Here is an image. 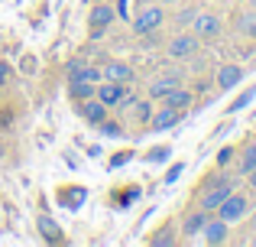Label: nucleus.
Returning <instances> with one entry per match:
<instances>
[{
  "mask_svg": "<svg viewBox=\"0 0 256 247\" xmlns=\"http://www.w3.org/2000/svg\"><path fill=\"white\" fill-rule=\"evenodd\" d=\"M114 23H117V10H114V4H110V0H98V4L91 7V13H88V36L100 39Z\"/></svg>",
  "mask_w": 256,
  "mask_h": 247,
  "instance_id": "f03ea898",
  "label": "nucleus"
},
{
  "mask_svg": "<svg viewBox=\"0 0 256 247\" xmlns=\"http://www.w3.org/2000/svg\"><path fill=\"white\" fill-rule=\"evenodd\" d=\"M98 95V82H84V78H68V98L72 101H88Z\"/></svg>",
  "mask_w": 256,
  "mask_h": 247,
  "instance_id": "2eb2a0df",
  "label": "nucleus"
},
{
  "mask_svg": "<svg viewBox=\"0 0 256 247\" xmlns=\"http://www.w3.org/2000/svg\"><path fill=\"white\" fill-rule=\"evenodd\" d=\"M10 75H13V69H10L6 62H0V88H4V85L10 82Z\"/></svg>",
  "mask_w": 256,
  "mask_h": 247,
  "instance_id": "a878e982",
  "label": "nucleus"
},
{
  "mask_svg": "<svg viewBox=\"0 0 256 247\" xmlns=\"http://www.w3.org/2000/svg\"><path fill=\"white\" fill-rule=\"evenodd\" d=\"M98 130L104 133V137H120V133H124V127H120L117 121H110V117H107L104 124H98Z\"/></svg>",
  "mask_w": 256,
  "mask_h": 247,
  "instance_id": "5701e85b",
  "label": "nucleus"
},
{
  "mask_svg": "<svg viewBox=\"0 0 256 247\" xmlns=\"http://www.w3.org/2000/svg\"><path fill=\"white\" fill-rule=\"evenodd\" d=\"M82 65H84L82 59H72V62H68V75H72V72H78V69H82Z\"/></svg>",
  "mask_w": 256,
  "mask_h": 247,
  "instance_id": "c756f323",
  "label": "nucleus"
},
{
  "mask_svg": "<svg viewBox=\"0 0 256 247\" xmlns=\"http://www.w3.org/2000/svg\"><path fill=\"white\" fill-rule=\"evenodd\" d=\"M237 185H240V179L227 176L224 169H214V172H208V176L201 179V185L194 189V202L192 205H198V208H204V211H211V215H214L218 205L224 202Z\"/></svg>",
  "mask_w": 256,
  "mask_h": 247,
  "instance_id": "f257e3e1",
  "label": "nucleus"
},
{
  "mask_svg": "<svg viewBox=\"0 0 256 247\" xmlns=\"http://www.w3.org/2000/svg\"><path fill=\"white\" fill-rule=\"evenodd\" d=\"M130 111H133V117H136L140 124H150V117H152V104L150 101H140V98H133V104H130Z\"/></svg>",
  "mask_w": 256,
  "mask_h": 247,
  "instance_id": "6ab92c4d",
  "label": "nucleus"
},
{
  "mask_svg": "<svg viewBox=\"0 0 256 247\" xmlns=\"http://www.w3.org/2000/svg\"><path fill=\"white\" fill-rule=\"evenodd\" d=\"M100 75L110 78V82H124V85H126V82L133 78V69H130L126 62H120V59H110V62L100 69Z\"/></svg>",
  "mask_w": 256,
  "mask_h": 247,
  "instance_id": "f3484780",
  "label": "nucleus"
},
{
  "mask_svg": "<svg viewBox=\"0 0 256 247\" xmlns=\"http://www.w3.org/2000/svg\"><path fill=\"white\" fill-rule=\"evenodd\" d=\"M162 23H166L162 4H150V7H140L136 10V17L130 20V30H133V36H150V33H156Z\"/></svg>",
  "mask_w": 256,
  "mask_h": 247,
  "instance_id": "7ed1b4c3",
  "label": "nucleus"
},
{
  "mask_svg": "<svg viewBox=\"0 0 256 247\" xmlns=\"http://www.w3.org/2000/svg\"><path fill=\"white\" fill-rule=\"evenodd\" d=\"M211 218V211L198 208V205H192V208H185V215H182L178 221V231H182V241H194V237H201V228H204V221Z\"/></svg>",
  "mask_w": 256,
  "mask_h": 247,
  "instance_id": "0eeeda50",
  "label": "nucleus"
},
{
  "mask_svg": "<svg viewBox=\"0 0 256 247\" xmlns=\"http://www.w3.org/2000/svg\"><path fill=\"white\" fill-rule=\"evenodd\" d=\"M178 176H182V163H175L172 169L166 172V182H175V179H178Z\"/></svg>",
  "mask_w": 256,
  "mask_h": 247,
  "instance_id": "bb28decb",
  "label": "nucleus"
},
{
  "mask_svg": "<svg viewBox=\"0 0 256 247\" xmlns=\"http://www.w3.org/2000/svg\"><path fill=\"white\" fill-rule=\"evenodd\" d=\"M78 114H82V121H88L91 127H98V124L107 121L110 108H107L104 101H98V95H94V98H88V101H78Z\"/></svg>",
  "mask_w": 256,
  "mask_h": 247,
  "instance_id": "f8f14e48",
  "label": "nucleus"
},
{
  "mask_svg": "<svg viewBox=\"0 0 256 247\" xmlns=\"http://www.w3.org/2000/svg\"><path fill=\"white\" fill-rule=\"evenodd\" d=\"M192 33L201 39V43H211V39H218L220 33H224V23H220L218 13L198 10V13H194V20H192Z\"/></svg>",
  "mask_w": 256,
  "mask_h": 247,
  "instance_id": "423d86ee",
  "label": "nucleus"
},
{
  "mask_svg": "<svg viewBox=\"0 0 256 247\" xmlns=\"http://www.w3.org/2000/svg\"><path fill=\"white\" fill-rule=\"evenodd\" d=\"M130 156H133V153H130V150H124V156H117V159H114L110 166H120V163H126V159H130Z\"/></svg>",
  "mask_w": 256,
  "mask_h": 247,
  "instance_id": "7c9ffc66",
  "label": "nucleus"
},
{
  "mask_svg": "<svg viewBox=\"0 0 256 247\" xmlns=\"http://www.w3.org/2000/svg\"><path fill=\"white\" fill-rule=\"evenodd\" d=\"M246 244H250V247H256V231H253L250 237H246Z\"/></svg>",
  "mask_w": 256,
  "mask_h": 247,
  "instance_id": "473e14b6",
  "label": "nucleus"
},
{
  "mask_svg": "<svg viewBox=\"0 0 256 247\" xmlns=\"http://www.w3.org/2000/svg\"><path fill=\"white\" fill-rule=\"evenodd\" d=\"M178 234H175V221H166L156 228V234H150V247H175Z\"/></svg>",
  "mask_w": 256,
  "mask_h": 247,
  "instance_id": "dca6fc26",
  "label": "nucleus"
},
{
  "mask_svg": "<svg viewBox=\"0 0 256 247\" xmlns=\"http://www.w3.org/2000/svg\"><path fill=\"white\" fill-rule=\"evenodd\" d=\"M246 218H250V231H256V205H253L250 211H246Z\"/></svg>",
  "mask_w": 256,
  "mask_h": 247,
  "instance_id": "c85d7f7f",
  "label": "nucleus"
},
{
  "mask_svg": "<svg viewBox=\"0 0 256 247\" xmlns=\"http://www.w3.org/2000/svg\"><path fill=\"white\" fill-rule=\"evenodd\" d=\"M253 95H256V85H253V88H246V91H244V95H240V98H237V101H234V104H230V111H240V108H246V104H250V101H253Z\"/></svg>",
  "mask_w": 256,
  "mask_h": 247,
  "instance_id": "393cba45",
  "label": "nucleus"
},
{
  "mask_svg": "<svg viewBox=\"0 0 256 247\" xmlns=\"http://www.w3.org/2000/svg\"><path fill=\"white\" fill-rule=\"evenodd\" d=\"M162 104H166V108H172V111H182V114H185V111L194 104V91H188L185 85H178V88H172L169 95L162 98Z\"/></svg>",
  "mask_w": 256,
  "mask_h": 247,
  "instance_id": "ddd939ff",
  "label": "nucleus"
},
{
  "mask_svg": "<svg viewBox=\"0 0 256 247\" xmlns=\"http://www.w3.org/2000/svg\"><path fill=\"white\" fill-rule=\"evenodd\" d=\"M250 208H253L250 195H246V192H237V189H234L230 195H227L224 202L218 205V211H214V215L224 218L227 224H237V221H244V218H246V211H250Z\"/></svg>",
  "mask_w": 256,
  "mask_h": 247,
  "instance_id": "39448f33",
  "label": "nucleus"
},
{
  "mask_svg": "<svg viewBox=\"0 0 256 247\" xmlns=\"http://www.w3.org/2000/svg\"><path fill=\"white\" fill-rule=\"evenodd\" d=\"M250 169H256V140H250V143L237 153V176H246Z\"/></svg>",
  "mask_w": 256,
  "mask_h": 247,
  "instance_id": "a211bd4d",
  "label": "nucleus"
},
{
  "mask_svg": "<svg viewBox=\"0 0 256 247\" xmlns=\"http://www.w3.org/2000/svg\"><path fill=\"white\" fill-rule=\"evenodd\" d=\"M182 82H185L182 72H162V75H156L150 82V88H146V91H150V101H162V98L169 95L172 88H178Z\"/></svg>",
  "mask_w": 256,
  "mask_h": 247,
  "instance_id": "6e6552de",
  "label": "nucleus"
},
{
  "mask_svg": "<svg viewBox=\"0 0 256 247\" xmlns=\"http://www.w3.org/2000/svg\"><path fill=\"white\" fill-rule=\"evenodd\" d=\"M214 82H218V88L220 91H227V88H237L240 82H244V69H240V65H220L218 69V78H214Z\"/></svg>",
  "mask_w": 256,
  "mask_h": 247,
  "instance_id": "4468645a",
  "label": "nucleus"
},
{
  "mask_svg": "<svg viewBox=\"0 0 256 247\" xmlns=\"http://www.w3.org/2000/svg\"><path fill=\"white\" fill-rule=\"evenodd\" d=\"M246 33H250V39H253V43H256V20H253V23H250V30H246Z\"/></svg>",
  "mask_w": 256,
  "mask_h": 247,
  "instance_id": "2f4dec72",
  "label": "nucleus"
},
{
  "mask_svg": "<svg viewBox=\"0 0 256 247\" xmlns=\"http://www.w3.org/2000/svg\"><path fill=\"white\" fill-rule=\"evenodd\" d=\"M169 146H156V150H150L146 153V163H166V159H169Z\"/></svg>",
  "mask_w": 256,
  "mask_h": 247,
  "instance_id": "b1692460",
  "label": "nucleus"
},
{
  "mask_svg": "<svg viewBox=\"0 0 256 247\" xmlns=\"http://www.w3.org/2000/svg\"><path fill=\"white\" fill-rule=\"evenodd\" d=\"M182 121H185V114L182 111H172V108H166V104H159L156 111H152V117H150V130H156V133H162V130H172V127H178Z\"/></svg>",
  "mask_w": 256,
  "mask_h": 247,
  "instance_id": "9b49d317",
  "label": "nucleus"
},
{
  "mask_svg": "<svg viewBox=\"0 0 256 247\" xmlns=\"http://www.w3.org/2000/svg\"><path fill=\"white\" fill-rule=\"evenodd\" d=\"M201 46L204 43H201L192 30H182V33H175V36L169 39L166 52H169V59H175V62H188V59H194L201 52Z\"/></svg>",
  "mask_w": 256,
  "mask_h": 247,
  "instance_id": "20e7f679",
  "label": "nucleus"
},
{
  "mask_svg": "<svg viewBox=\"0 0 256 247\" xmlns=\"http://www.w3.org/2000/svg\"><path fill=\"white\" fill-rule=\"evenodd\" d=\"M201 237H204V244L220 247V244H227V241H230V224H227L224 218L211 215V218L204 221V228H201Z\"/></svg>",
  "mask_w": 256,
  "mask_h": 247,
  "instance_id": "1a4fd4ad",
  "label": "nucleus"
},
{
  "mask_svg": "<svg viewBox=\"0 0 256 247\" xmlns=\"http://www.w3.org/2000/svg\"><path fill=\"white\" fill-rule=\"evenodd\" d=\"M234 159H237V146H230V143L220 146V153H218V169H227Z\"/></svg>",
  "mask_w": 256,
  "mask_h": 247,
  "instance_id": "412c9836",
  "label": "nucleus"
},
{
  "mask_svg": "<svg viewBox=\"0 0 256 247\" xmlns=\"http://www.w3.org/2000/svg\"><path fill=\"white\" fill-rule=\"evenodd\" d=\"M194 13H198V10H194V7H185V10H178V13H175V17H172V23H175V26H182V30H185V26H192Z\"/></svg>",
  "mask_w": 256,
  "mask_h": 247,
  "instance_id": "4be33fe9",
  "label": "nucleus"
},
{
  "mask_svg": "<svg viewBox=\"0 0 256 247\" xmlns=\"http://www.w3.org/2000/svg\"><path fill=\"white\" fill-rule=\"evenodd\" d=\"M126 95H130V91H126L124 82H110V78H100L98 82V101H104L110 111L120 108V101H124Z\"/></svg>",
  "mask_w": 256,
  "mask_h": 247,
  "instance_id": "9d476101",
  "label": "nucleus"
},
{
  "mask_svg": "<svg viewBox=\"0 0 256 247\" xmlns=\"http://www.w3.org/2000/svg\"><path fill=\"white\" fill-rule=\"evenodd\" d=\"M246 189H256V169L246 172Z\"/></svg>",
  "mask_w": 256,
  "mask_h": 247,
  "instance_id": "cd10ccee",
  "label": "nucleus"
},
{
  "mask_svg": "<svg viewBox=\"0 0 256 247\" xmlns=\"http://www.w3.org/2000/svg\"><path fill=\"white\" fill-rule=\"evenodd\" d=\"M39 231H42L46 241H62V234H58V224L49 221V218H39Z\"/></svg>",
  "mask_w": 256,
  "mask_h": 247,
  "instance_id": "aec40b11",
  "label": "nucleus"
},
{
  "mask_svg": "<svg viewBox=\"0 0 256 247\" xmlns=\"http://www.w3.org/2000/svg\"><path fill=\"white\" fill-rule=\"evenodd\" d=\"M246 7H250V10H256V0H246Z\"/></svg>",
  "mask_w": 256,
  "mask_h": 247,
  "instance_id": "72a5a7b5",
  "label": "nucleus"
}]
</instances>
